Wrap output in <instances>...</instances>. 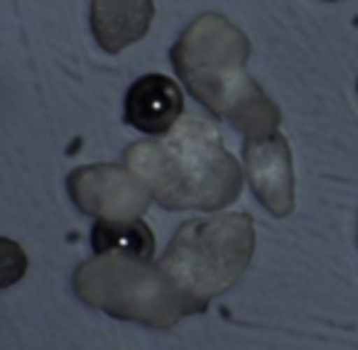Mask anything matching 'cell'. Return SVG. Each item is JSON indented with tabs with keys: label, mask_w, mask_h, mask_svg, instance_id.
<instances>
[{
	"label": "cell",
	"mask_w": 358,
	"mask_h": 350,
	"mask_svg": "<svg viewBox=\"0 0 358 350\" xmlns=\"http://www.w3.org/2000/svg\"><path fill=\"white\" fill-rule=\"evenodd\" d=\"M125 164L167 211H216L241 196V167L221 135L199 115H187L162 140L130 145Z\"/></svg>",
	"instance_id": "1"
},
{
	"label": "cell",
	"mask_w": 358,
	"mask_h": 350,
	"mask_svg": "<svg viewBox=\"0 0 358 350\" xmlns=\"http://www.w3.org/2000/svg\"><path fill=\"white\" fill-rule=\"evenodd\" d=\"M248 40L219 13L201 15L172 47L179 76L211 113L245 138L278 133L280 110L245 74Z\"/></svg>",
	"instance_id": "2"
},
{
	"label": "cell",
	"mask_w": 358,
	"mask_h": 350,
	"mask_svg": "<svg viewBox=\"0 0 358 350\" xmlns=\"http://www.w3.org/2000/svg\"><path fill=\"white\" fill-rule=\"evenodd\" d=\"M74 289L84 304L120 321L172 328L204 306L179 289L159 265L128 255H96L74 272Z\"/></svg>",
	"instance_id": "3"
},
{
	"label": "cell",
	"mask_w": 358,
	"mask_h": 350,
	"mask_svg": "<svg viewBox=\"0 0 358 350\" xmlns=\"http://www.w3.org/2000/svg\"><path fill=\"white\" fill-rule=\"evenodd\" d=\"M255 228L248 213L194 218L174 233L157 265L187 296L206 309L250 265Z\"/></svg>",
	"instance_id": "4"
},
{
	"label": "cell",
	"mask_w": 358,
	"mask_h": 350,
	"mask_svg": "<svg viewBox=\"0 0 358 350\" xmlns=\"http://www.w3.org/2000/svg\"><path fill=\"white\" fill-rule=\"evenodd\" d=\"M74 203L84 213L108 221H133L150 206L152 191L133 169L94 164L74 169L66 179Z\"/></svg>",
	"instance_id": "5"
},
{
	"label": "cell",
	"mask_w": 358,
	"mask_h": 350,
	"mask_svg": "<svg viewBox=\"0 0 358 350\" xmlns=\"http://www.w3.org/2000/svg\"><path fill=\"white\" fill-rule=\"evenodd\" d=\"M245 172L258 201L273 216L285 218L294 208V172L292 154L280 133L263 138H245Z\"/></svg>",
	"instance_id": "6"
},
{
	"label": "cell",
	"mask_w": 358,
	"mask_h": 350,
	"mask_svg": "<svg viewBox=\"0 0 358 350\" xmlns=\"http://www.w3.org/2000/svg\"><path fill=\"white\" fill-rule=\"evenodd\" d=\"M182 89L162 74L140 76L125 96V123L145 135H167L182 115Z\"/></svg>",
	"instance_id": "7"
},
{
	"label": "cell",
	"mask_w": 358,
	"mask_h": 350,
	"mask_svg": "<svg viewBox=\"0 0 358 350\" xmlns=\"http://www.w3.org/2000/svg\"><path fill=\"white\" fill-rule=\"evenodd\" d=\"M152 15V0H91V27L96 42L110 54L143 40Z\"/></svg>",
	"instance_id": "8"
},
{
	"label": "cell",
	"mask_w": 358,
	"mask_h": 350,
	"mask_svg": "<svg viewBox=\"0 0 358 350\" xmlns=\"http://www.w3.org/2000/svg\"><path fill=\"white\" fill-rule=\"evenodd\" d=\"M91 245L96 255H128L138 260H152L155 255V238L148 223L140 218L133 221H108L99 218L91 231Z\"/></svg>",
	"instance_id": "9"
}]
</instances>
